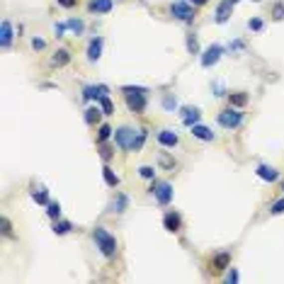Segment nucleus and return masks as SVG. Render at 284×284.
<instances>
[{"label": "nucleus", "instance_id": "b1692460", "mask_svg": "<svg viewBox=\"0 0 284 284\" xmlns=\"http://www.w3.org/2000/svg\"><path fill=\"white\" fill-rule=\"evenodd\" d=\"M228 263H231V255H228V253H219V255L214 258V270H226Z\"/></svg>", "mask_w": 284, "mask_h": 284}, {"label": "nucleus", "instance_id": "72a5a7b5", "mask_svg": "<svg viewBox=\"0 0 284 284\" xmlns=\"http://www.w3.org/2000/svg\"><path fill=\"white\" fill-rule=\"evenodd\" d=\"M248 27L253 29V32H263V27H265V22L260 17H253V19H248Z\"/></svg>", "mask_w": 284, "mask_h": 284}, {"label": "nucleus", "instance_id": "9b49d317", "mask_svg": "<svg viewBox=\"0 0 284 284\" xmlns=\"http://www.w3.org/2000/svg\"><path fill=\"white\" fill-rule=\"evenodd\" d=\"M177 141H180V136L172 132V129H160V132H158V143H160L163 148H175Z\"/></svg>", "mask_w": 284, "mask_h": 284}, {"label": "nucleus", "instance_id": "a878e982", "mask_svg": "<svg viewBox=\"0 0 284 284\" xmlns=\"http://www.w3.org/2000/svg\"><path fill=\"white\" fill-rule=\"evenodd\" d=\"M127 207H129V197H127V194H117V202H114V211H117V214H122V211H124Z\"/></svg>", "mask_w": 284, "mask_h": 284}, {"label": "nucleus", "instance_id": "20e7f679", "mask_svg": "<svg viewBox=\"0 0 284 284\" xmlns=\"http://www.w3.org/2000/svg\"><path fill=\"white\" fill-rule=\"evenodd\" d=\"M216 122H219V127H224V129H238L241 124H243V112L238 110V107H228L224 112H219L216 117Z\"/></svg>", "mask_w": 284, "mask_h": 284}, {"label": "nucleus", "instance_id": "37998d69", "mask_svg": "<svg viewBox=\"0 0 284 284\" xmlns=\"http://www.w3.org/2000/svg\"><path fill=\"white\" fill-rule=\"evenodd\" d=\"M160 163H163L165 168H172V165H175V163H172V160L168 158V155H160Z\"/></svg>", "mask_w": 284, "mask_h": 284}, {"label": "nucleus", "instance_id": "f3484780", "mask_svg": "<svg viewBox=\"0 0 284 284\" xmlns=\"http://www.w3.org/2000/svg\"><path fill=\"white\" fill-rule=\"evenodd\" d=\"M49 63H51L54 68H63V66H68V63H71V54H68V49H58L56 54L49 58Z\"/></svg>", "mask_w": 284, "mask_h": 284}, {"label": "nucleus", "instance_id": "58836bf2", "mask_svg": "<svg viewBox=\"0 0 284 284\" xmlns=\"http://www.w3.org/2000/svg\"><path fill=\"white\" fill-rule=\"evenodd\" d=\"M226 282H228V284H231V282H238V270H233V267L228 270V275H226Z\"/></svg>", "mask_w": 284, "mask_h": 284}, {"label": "nucleus", "instance_id": "a18cd8bd", "mask_svg": "<svg viewBox=\"0 0 284 284\" xmlns=\"http://www.w3.org/2000/svg\"><path fill=\"white\" fill-rule=\"evenodd\" d=\"M189 2H192V5H204L207 0H189Z\"/></svg>", "mask_w": 284, "mask_h": 284}, {"label": "nucleus", "instance_id": "6e6552de", "mask_svg": "<svg viewBox=\"0 0 284 284\" xmlns=\"http://www.w3.org/2000/svg\"><path fill=\"white\" fill-rule=\"evenodd\" d=\"M107 93H110L107 85H85V88H83V100H85V102L100 100V97H105Z\"/></svg>", "mask_w": 284, "mask_h": 284}, {"label": "nucleus", "instance_id": "4be33fe9", "mask_svg": "<svg viewBox=\"0 0 284 284\" xmlns=\"http://www.w3.org/2000/svg\"><path fill=\"white\" fill-rule=\"evenodd\" d=\"M228 102H231V107H246L248 95L246 93H231L228 95Z\"/></svg>", "mask_w": 284, "mask_h": 284}, {"label": "nucleus", "instance_id": "1a4fd4ad", "mask_svg": "<svg viewBox=\"0 0 284 284\" xmlns=\"http://www.w3.org/2000/svg\"><path fill=\"white\" fill-rule=\"evenodd\" d=\"M12 39H15L12 22L10 19H2V24H0V44H2V49H10L12 46Z\"/></svg>", "mask_w": 284, "mask_h": 284}, {"label": "nucleus", "instance_id": "2f4dec72", "mask_svg": "<svg viewBox=\"0 0 284 284\" xmlns=\"http://www.w3.org/2000/svg\"><path fill=\"white\" fill-rule=\"evenodd\" d=\"M163 107H165L168 112H172V110H177V100H175L172 95H163Z\"/></svg>", "mask_w": 284, "mask_h": 284}, {"label": "nucleus", "instance_id": "a211bd4d", "mask_svg": "<svg viewBox=\"0 0 284 284\" xmlns=\"http://www.w3.org/2000/svg\"><path fill=\"white\" fill-rule=\"evenodd\" d=\"M192 129V136L194 139H199V141H214V132L204 127V124H194V127H189Z\"/></svg>", "mask_w": 284, "mask_h": 284}, {"label": "nucleus", "instance_id": "9d476101", "mask_svg": "<svg viewBox=\"0 0 284 284\" xmlns=\"http://www.w3.org/2000/svg\"><path fill=\"white\" fill-rule=\"evenodd\" d=\"M180 117H182V124H185V127H194V124H199L202 112H199V107H182V110H180Z\"/></svg>", "mask_w": 284, "mask_h": 284}, {"label": "nucleus", "instance_id": "4468645a", "mask_svg": "<svg viewBox=\"0 0 284 284\" xmlns=\"http://www.w3.org/2000/svg\"><path fill=\"white\" fill-rule=\"evenodd\" d=\"M163 226L168 228L170 233H177V231L182 228V219H180V214H177V211H168V214L163 216Z\"/></svg>", "mask_w": 284, "mask_h": 284}, {"label": "nucleus", "instance_id": "aec40b11", "mask_svg": "<svg viewBox=\"0 0 284 284\" xmlns=\"http://www.w3.org/2000/svg\"><path fill=\"white\" fill-rule=\"evenodd\" d=\"M100 114H102V107H97V105H95V107H88V110H85V124H90V127L97 124V122H100Z\"/></svg>", "mask_w": 284, "mask_h": 284}, {"label": "nucleus", "instance_id": "e433bc0d", "mask_svg": "<svg viewBox=\"0 0 284 284\" xmlns=\"http://www.w3.org/2000/svg\"><path fill=\"white\" fill-rule=\"evenodd\" d=\"M32 49H34V51H44V49H46V41L41 37H34L32 39Z\"/></svg>", "mask_w": 284, "mask_h": 284}, {"label": "nucleus", "instance_id": "ddd939ff", "mask_svg": "<svg viewBox=\"0 0 284 284\" xmlns=\"http://www.w3.org/2000/svg\"><path fill=\"white\" fill-rule=\"evenodd\" d=\"M231 12H233V2H231V0H224V2H219V7H216V15H214L216 24H224V22H228Z\"/></svg>", "mask_w": 284, "mask_h": 284}, {"label": "nucleus", "instance_id": "f257e3e1", "mask_svg": "<svg viewBox=\"0 0 284 284\" xmlns=\"http://www.w3.org/2000/svg\"><path fill=\"white\" fill-rule=\"evenodd\" d=\"M148 90L146 88H139V85H124L122 88V95H124V102H127V107H129V112L134 114H141L146 110V105H148Z\"/></svg>", "mask_w": 284, "mask_h": 284}, {"label": "nucleus", "instance_id": "79ce46f5", "mask_svg": "<svg viewBox=\"0 0 284 284\" xmlns=\"http://www.w3.org/2000/svg\"><path fill=\"white\" fill-rule=\"evenodd\" d=\"M100 155H102L105 160H110V158H112V151H110L107 146H100Z\"/></svg>", "mask_w": 284, "mask_h": 284}, {"label": "nucleus", "instance_id": "f8f14e48", "mask_svg": "<svg viewBox=\"0 0 284 284\" xmlns=\"http://www.w3.org/2000/svg\"><path fill=\"white\" fill-rule=\"evenodd\" d=\"M255 172H258V177L265 180V182H277V180H280V170L272 168V165H267V163H260Z\"/></svg>", "mask_w": 284, "mask_h": 284}, {"label": "nucleus", "instance_id": "f03ea898", "mask_svg": "<svg viewBox=\"0 0 284 284\" xmlns=\"http://www.w3.org/2000/svg\"><path fill=\"white\" fill-rule=\"evenodd\" d=\"M93 241H95V248H97L105 258H114V255H117V238H114L107 228H102V226L95 228Z\"/></svg>", "mask_w": 284, "mask_h": 284}, {"label": "nucleus", "instance_id": "6ab92c4d", "mask_svg": "<svg viewBox=\"0 0 284 284\" xmlns=\"http://www.w3.org/2000/svg\"><path fill=\"white\" fill-rule=\"evenodd\" d=\"M102 177H105L107 187H117V185H119V175H117L110 165H105V168H102Z\"/></svg>", "mask_w": 284, "mask_h": 284}, {"label": "nucleus", "instance_id": "de8ad7c7", "mask_svg": "<svg viewBox=\"0 0 284 284\" xmlns=\"http://www.w3.org/2000/svg\"><path fill=\"white\" fill-rule=\"evenodd\" d=\"M253 2H260V0H253Z\"/></svg>", "mask_w": 284, "mask_h": 284}, {"label": "nucleus", "instance_id": "bb28decb", "mask_svg": "<svg viewBox=\"0 0 284 284\" xmlns=\"http://www.w3.org/2000/svg\"><path fill=\"white\" fill-rule=\"evenodd\" d=\"M32 197H34V202H37V204H49V192H46L44 187L34 189V192H32Z\"/></svg>", "mask_w": 284, "mask_h": 284}, {"label": "nucleus", "instance_id": "f704fd0d", "mask_svg": "<svg viewBox=\"0 0 284 284\" xmlns=\"http://www.w3.org/2000/svg\"><path fill=\"white\" fill-rule=\"evenodd\" d=\"M2 236H5V238H12V224H10V219H5V216H2Z\"/></svg>", "mask_w": 284, "mask_h": 284}, {"label": "nucleus", "instance_id": "cd10ccee", "mask_svg": "<svg viewBox=\"0 0 284 284\" xmlns=\"http://www.w3.org/2000/svg\"><path fill=\"white\" fill-rule=\"evenodd\" d=\"M46 214H49V219L56 221L58 216H61V204H58V202H49V204H46Z\"/></svg>", "mask_w": 284, "mask_h": 284}, {"label": "nucleus", "instance_id": "412c9836", "mask_svg": "<svg viewBox=\"0 0 284 284\" xmlns=\"http://www.w3.org/2000/svg\"><path fill=\"white\" fill-rule=\"evenodd\" d=\"M66 27H68V29H71L76 37H80V34L85 32V22H83V19H76V17L68 19V22H66Z\"/></svg>", "mask_w": 284, "mask_h": 284}, {"label": "nucleus", "instance_id": "473e14b6", "mask_svg": "<svg viewBox=\"0 0 284 284\" xmlns=\"http://www.w3.org/2000/svg\"><path fill=\"white\" fill-rule=\"evenodd\" d=\"M146 136H148V132H146V129H139V136H136V146H134V151H141V148H143V143H146Z\"/></svg>", "mask_w": 284, "mask_h": 284}, {"label": "nucleus", "instance_id": "49530a36", "mask_svg": "<svg viewBox=\"0 0 284 284\" xmlns=\"http://www.w3.org/2000/svg\"><path fill=\"white\" fill-rule=\"evenodd\" d=\"M231 2H233V5H236V2H238V0H231Z\"/></svg>", "mask_w": 284, "mask_h": 284}, {"label": "nucleus", "instance_id": "7c9ffc66", "mask_svg": "<svg viewBox=\"0 0 284 284\" xmlns=\"http://www.w3.org/2000/svg\"><path fill=\"white\" fill-rule=\"evenodd\" d=\"M100 107H102V114H114V105L112 100L105 95V97H100Z\"/></svg>", "mask_w": 284, "mask_h": 284}, {"label": "nucleus", "instance_id": "7ed1b4c3", "mask_svg": "<svg viewBox=\"0 0 284 284\" xmlns=\"http://www.w3.org/2000/svg\"><path fill=\"white\" fill-rule=\"evenodd\" d=\"M136 136H139V129H134V127H119V129L114 132V143H117L122 151H134Z\"/></svg>", "mask_w": 284, "mask_h": 284}, {"label": "nucleus", "instance_id": "2eb2a0df", "mask_svg": "<svg viewBox=\"0 0 284 284\" xmlns=\"http://www.w3.org/2000/svg\"><path fill=\"white\" fill-rule=\"evenodd\" d=\"M102 46H105V39L102 37L90 39V44H88V61H100V56H102Z\"/></svg>", "mask_w": 284, "mask_h": 284}, {"label": "nucleus", "instance_id": "4c0bfd02", "mask_svg": "<svg viewBox=\"0 0 284 284\" xmlns=\"http://www.w3.org/2000/svg\"><path fill=\"white\" fill-rule=\"evenodd\" d=\"M270 214H275V216H277V214H284V199L275 202V204L270 207Z\"/></svg>", "mask_w": 284, "mask_h": 284}, {"label": "nucleus", "instance_id": "dca6fc26", "mask_svg": "<svg viewBox=\"0 0 284 284\" xmlns=\"http://www.w3.org/2000/svg\"><path fill=\"white\" fill-rule=\"evenodd\" d=\"M112 7H114V0H90V5H88V10L95 12V15H107Z\"/></svg>", "mask_w": 284, "mask_h": 284}, {"label": "nucleus", "instance_id": "39448f33", "mask_svg": "<svg viewBox=\"0 0 284 284\" xmlns=\"http://www.w3.org/2000/svg\"><path fill=\"white\" fill-rule=\"evenodd\" d=\"M170 15L175 19H180V22H192L194 19V7H192V2L189 0H175L170 5Z\"/></svg>", "mask_w": 284, "mask_h": 284}, {"label": "nucleus", "instance_id": "c03bdc74", "mask_svg": "<svg viewBox=\"0 0 284 284\" xmlns=\"http://www.w3.org/2000/svg\"><path fill=\"white\" fill-rule=\"evenodd\" d=\"M243 46H246L243 41H233V44H231L228 49H231V51H238V49H243Z\"/></svg>", "mask_w": 284, "mask_h": 284}, {"label": "nucleus", "instance_id": "0eeeda50", "mask_svg": "<svg viewBox=\"0 0 284 284\" xmlns=\"http://www.w3.org/2000/svg\"><path fill=\"white\" fill-rule=\"evenodd\" d=\"M221 56H224V46L221 44H211L199 54V63H202V68H211V66L219 63Z\"/></svg>", "mask_w": 284, "mask_h": 284}, {"label": "nucleus", "instance_id": "393cba45", "mask_svg": "<svg viewBox=\"0 0 284 284\" xmlns=\"http://www.w3.org/2000/svg\"><path fill=\"white\" fill-rule=\"evenodd\" d=\"M71 228H73V224H71V221H54V233H56V236H63V233H68V231H71Z\"/></svg>", "mask_w": 284, "mask_h": 284}, {"label": "nucleus", "instance_id": "ea45409f", "mask_svg": "<svg viewBox=\"0 0 284 284\" xmlns=\"http://www.w3.org/2000/svg\"><path fill=\"white\" fill-rule=\"evenodd\" d=\"M58 5H61V7H66V10H71V7H76V2L78 0H56Z\"/></svg>", "mask_w": 284, "mask_h": 284}, {"label": "nucleus", "instance_id": "c9c22d12", "mask_svg": "<svg viewBox=\"0 0 284 284\" xmlns=\"http://www.w3.org/2000/svg\"><path fill=\"white\" fill-rule=\"evenodd\" d=\"M272 17L277 19V22H280V19H284V5H282V2H277V5L272 7Z\"/></svg>", "mask_w": 284, "mask_h": 284}, {"label": "nucleus", "instance_id": "c85d7f7f", "mask_svg": "<svg viewBox=\"0 0 284 284\" xmlns=\"http://www.w3.org/2000/svg\"><path fill=\"white\" fill-rule=\"evenodd\" d=\"M112 132H114V129L110 127V124H102V127H100V132H97V139H100V143H105V141L112 136Z\"/></svg>", "mask_w": 284, "mask_h": 284}, {"label": "nucleus", "instance_id": "5701e85b", "mask_svg": "<svg viewBox=\"0 0 284 284\" xmlns=\"http://www.w3.org/2000/svg\"><path fill=\"white\" fill-rule=\"evenodd\" d=\"M187 51L192 54V56H199V54H202V51H199V41H197V34H192V32L187 34Z\"/></svg>", "mask_w": 284, "mask_h": 284}, {"label": "nucleus", "instance_id": "a19ab883", "mask_svg": "<svg viewBox=\"0 0 284 284\" xmlns=\"http://www.w3.org/2000/svg\"><path fill=\"white\" fill-rule=\"evenodd\" d=\"M68 27H66V22H58L56 27H54V32H56V37H63V32H66Z\"/></svg>", "mask_w": 284, "mask_h": 284}, {"label": "nucleus", "instance_id": "c756f323", "mask_svg": "<svg viewBox=\"0 0 284 284\" xmlns=\"http://www.w3.org/2000/svg\"><path fill=\"white\" fill-rule=\"evenodd\" d=\"M139 175H141L143 180H155V168H153V165H141V168H139Z\"/></svg>", "mask_w": 284, "mask_h": 284}, {"label": "nucleus", "instance_id": "423d86ee", "mask_svg": "<svg viewBox=\"0 0 284 284\" xmlns=\"http://www.w3.org/2000/svg\"><path fill=\"white\" fill-rule=\"evenodd\" d=\"M151 192L153 197L158 199L160 207H168L172 202V185L170 182H158V180H151Z\"/></svg>", "mask_w": 284, "mask_h": 284}]
</instances>
